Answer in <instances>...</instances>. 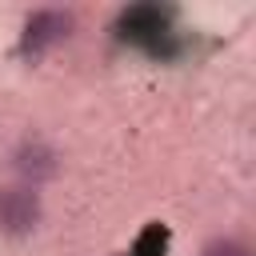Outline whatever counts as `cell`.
I'll return each mask as SVG.
<instances>
[{
	"label": "cell",
	"mask_w": 256,
	"mask_h": 256,
	"mask_svg": "<svg viewBox=\"0 0 256 256\" xmlns=\"http://www.w3.org/2000/svg\"><path fill=\"white\" fill-rule=\"evenodd\" d=\"M40 220V196L32 188H0V228L20 236L28 228H36Z\"/></svg>",
	"instance_id": "cell-1"
},
{
	"label": "cell",
	"mask_w": 256,
	"mask_h": 256,
	"mask_svg": "<svg viewBox=\"0 0 256 256\" xmlns=\"http://www.w3.org/2000/svg\"><path fill=\"white\" fill-rule=\"evenodd\" d=\"M68 16L64 12H36L32 20H28V44L32 48H44V44H52V40H60L64 32H68Z\"/></svg>",
	"instance_id": "cell-2"
},
{
	"label": "cell",
	"mask_w": 256,
	"mask_h": 256,
	"mask_svg": "<svg viewBox=\"0 0 256 256\" xmlns=\"http://www.w3.org/2000/svg\"><path fill=\"white\" fill-rule=\"evenodd\" d=\"M16 172H24L28 180H40V176H52V172H56V160H52V152H48V148L28 144V148H20V152H16Z\"/></svg>",
	"instance_id": "cell-3"
},
{
	"label": "cell",
	"mask_w": 256,
	"mask_h": 256,
	"mask_svg": "<svg viewBox=\"0 0 256 256\" xmlns=\"http://www.w3.org/2000/svg\"><path fill=\"white\" fill-rule=\"evenodd\" d=\"M204 256H248V248L240 240H212L204 248Z\"/></svg>",
	"instance_id": "cell-4"
}]
</instances>
